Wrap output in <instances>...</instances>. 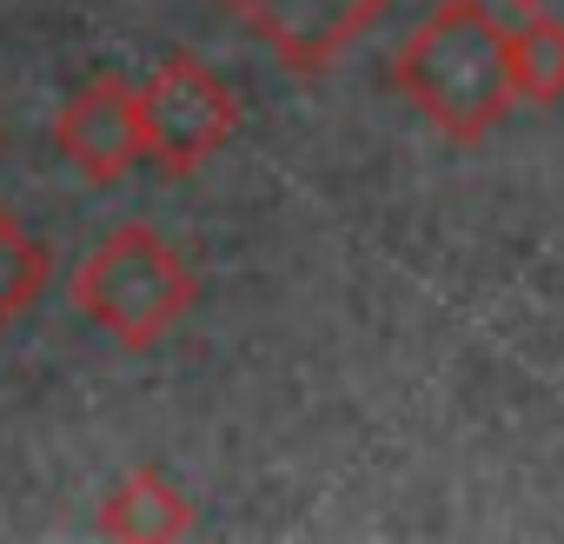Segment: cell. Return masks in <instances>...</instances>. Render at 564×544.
I'll return each mask as SVG.
<instances>
[{"instance_id": "6da1fadb", "label": "cell", "mask_w": 564, "mask_h": 544, "mask_svg": "<svg viewBox=\"0 0 564 544\" xmlns=\"http://www.w3.org/2000/svg\"><path fill=\"white\" fill-rule=\"evenodd\" d=\"M392 80L445 140H485L518 100L505 61V21L491 14V0H438L399 41Z\"/></svg>"}, {"instance_id": "7a4b0ae2", "label": "cell", "mask_w": 564, "mask_h": 544, "mask_svg": "<svg viewBox=\"0 0 564 544\" xmlns=\"http://www.w3.org/2000/svg\"><path fill=\"white\" fill-rule=\"evenodd\" d=\"M193 265L160 226H113L80 265H74V313L113 333L120 346H160L186 313H193Z\"/></svg>"}, {"instance_id": "3957f363", "label": "cell", "mask_w": 564, "mask_h": 544, "mask_svg": "<svg viewBox=\"0 0 564 544\" xmlns=\"http://www.w3.org/2000/svg\"><path fill=\"white\" fill-rule=\"evenodd\" d=\"M140 133H147V160L166 166L173 179H186L239 133V100L213 67L166 61L140 87Z\"/></svg>"}, {"instance_id": "277c9868", "label": "cell", "mask_w": 564, "mask_h": 544, "mask_svg": "<svg viewBox=\"0 0 564 544\" xmlns=\"http://www.w3.org/2000/svg\"><path fill=\"white\" fill-rule=\"evenodd\" d=\"M54 146L74 173H87L94 186H113L120 173H133L147 160V133H140V87H127L120 74L87 80L61 113H54Z\"/></svg>"}, {"instance_id": "5b68a950", "label": "cell", "mask_w": 564, "mask_h": 544, "mask_svg": "<svg viewBox=\"0 0 564 544\" xmlns=\"http://www.w3.org/2000/svg\"><path fill=\"white\" fill-rule=\"evenodd\" d=\"M392 0H226L293 74H326Z\"/></svg>"}, {"instance_id": "8992f818", "label": "cell", "mask_w": 564, "mask_h": 544, "mask_svg": "<svg viewBox=\"0 0 564 544\" xmlns=\"http://www.w3.org/2000/svg\"><path fill=\"white\" fill-rule=\"evenodd\" d=\"M100 531L120 537V544H166V537H186V531H193V498H186L166 471L140 465V471H127V478L100 498Z\"/></svg>"}, {"instance_id": "52a82bcc", "label": "cell", "mask_w": 564, "mask_h": 544, "mask_svg": "<svg viewBox=\"0 0 564 544\" xmlns=\"http://www.w3.org/2000/svg\"><path fill=\"white\" fill-rule=\"evenodd\" d=\"M505 61H511V87L518 100H564V21H551L544 8H524L518 28H505Z\"/></svg>"}, {"instance_id": "ba28073f", "label": "cell", "mask_w": 564, "mask_h": 544, "mask_svg": "<svg viewBox=\"0 0 564 544\" xmlns=\"http://www.w3.org/2000/svg\"><path fill=\"white\" fill-rule=\"evenodd\" d=\"M47 272H54V259H47V246L0 206V333H8L41 293H47Z\"/></svg>"}, {"instance_id": "9c48e42d", "label": "cell", "mask_w": 564, "mask_h": 544, "mask_svg": "<svg viewBox=\"0 0 564 544\" xmlns=\"http://www.w3.org/2000/svg\"><path fill=\"white\" fill-rule=\"evenodd\" d=\"M505 8H544V0H505Z\"/></svg>"}]
</instances>
